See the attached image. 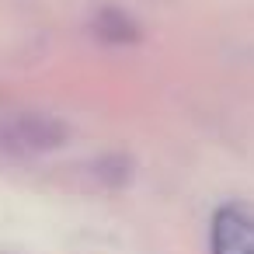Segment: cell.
<instances>
[{
    "mask_svg": "<svg viewBox=\"0 0 254 254\" xmlns=\"http://www.w3.org/2000/svg\"><path fill=\"white\" fill-rule=\"evenodd\" d=\"M212 254H254V216L230 205L212 223Z\"/></svg>",
    "mask_w": 254,
    "mask_h": 254,
    "instance_id": "2",
    "label": "cell"
},
{
    "mask_svg": "<svg viewBox=\"0 0 254 254\" xmlns=\"http://www.w3.org/2000/svg\"><path fill=\"white\" fill-rule=\"evenodd\" d=\"M66 143V126L42 112H14L0 122V150L14 157H39Z\"/></svg>",
    "mask_w": 254,
    "mask_h": 254,
    "instance_id": "1",
    "label": "cell"
}]
</instances>
